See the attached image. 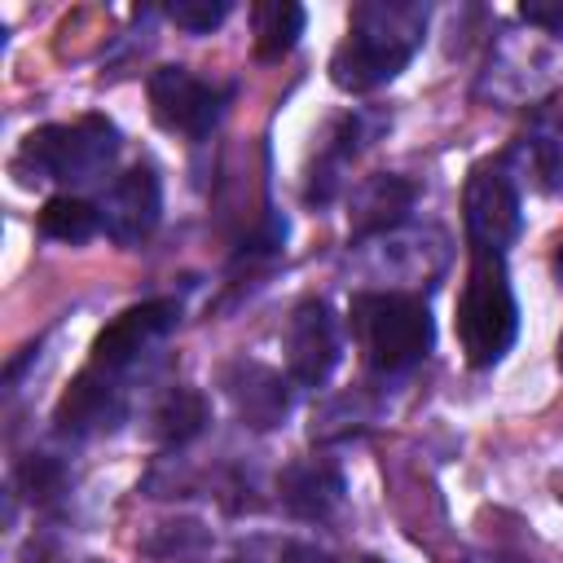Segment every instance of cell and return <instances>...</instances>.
I'll list each match as a JSON object with an SVG mask.
<instances>
[{
    "label": "cell",
    "instance_id": "6da1fadb",
    "mask_svg": "<svg viewBox=\"0 0 563 563\" xmlns=\"http://www.w3.org/2000/svg\"><path fill=\"white\" fill-rule=\"evenodd\" d=\"M431 9L418 0H361L352 4L347 35L330 57V79L343 92H374L391 84L427 40Z\"/></svg>",
    "mask_w": 563,
    "mask_h": 563
},
{
    "label": "cell",
    "instance_id": "7a4b0ae2",
    "mask_svg": "<svg viewBox=\"0 0 563 563\" xmlns=\"http://www.w3.org/2000/svg\"><path fill=\"white\" fill-rule=\"evenodd\" d=\"M352 334L374 378H400L427 361L435 343V321L422 295L369 290L352 299Z\"/></svg>",
    "mask_w": 563,
    "mask_h": 563
},
{
    "label": "cell",
    "instance_id": "3957f363",
    "mask_svg": "<svg viewBox=\"0 0 563 563\" xmlns=\"http://www.w3.org/2000/svg\"><path fill=\"white\" fill-rule=\"evenodd\" d=\"M119 128L101 114H84L75 123H48L22 141L13 154V172L22 185L57 180V185H92L114 167Z\"/></svg>",
    "mask_w": 563,
    "mask_h": 563
},
{
    "label": "cell",
    "instance_id": "277c9868",
    "mask_svg": "<svg viewBox=\"0 0 563 563\" xmlns=\"http://www.w3.org/2000/svg\"><path fill=\"white\" fill-rule=\"evenodd\" d=\"M519 334V303L501 251H471L457 295V343L475 369L497 365Z\"/></svg>",
    "mask_w": 563,
    "mask_h": 563
},
{
    "label": "cell",
    "instance_id": "5b68a950",
    "mask_svg": "<svg viewBox=\"0 0 563 563\" xmlns=\"http://www.w3.org/2000/svg\"><path fill=\"white\" fill-rule=\"evenodd\" d=\"M176 325H180V303H176V299H145V303H132V308H123L110 325L97 330L88 365L101 369V374H110V378H119V383H128V378L154 356V347H163V339H167Z\"/></svg>",
    "mask_w": 563,
    "mask_h": 563
},
{
    "label": "cell",
    "instance_id": "8992f818",
    "mask_svg": "<svg viewBox=\"0 0 563 563\" xmlns=\"http://www.w3.org/2000/svg\"><path fill=\"white\" fill-rule=\"evenodd\" d=\"M462 224H466V246L471 251H510V242L523 233V211H519V189L515 180L493 167L479 163L466 176L462 189Z\"/></svg>",
    "mask_w": 563,
    "mask_h": 563
},
{
    "label": "cell",
    "instance_id": "52a82bcc",
    "mask_svg": "<svg viewBox=\"0 0 563 563\" xmlns=\"http://www.w3.org/2000/svg\"><path fill=\"white\" fill-rule=\"evenodd\" d=\"M145 92H150L154 123L167 132L194 136V141H202L224 119V106H229V88H216L185 66H158L150 75Z\"/></svg>",
    "mask_w": 563,
    "mask_h": 563
},
{
    "label": "cell",
    "instance_id": "ba28073f",
    "mask_svg": "<svg viewBox=\"0 0 563 563\" xmlns=\"http://www.w3.org/2000/svg\"><path fill=\"white\" fill-rule=\"evenodd\" d=\"M339 356H343V339L330 303L317 295L299 299L286 321V378L295 387H325Z\"/></svg>",
    "mask_w": 563,
    "mask_h": 563
},
{
    "label": "cell",
    "instance_id": "9c48e42d",
    "mask_svg": "<svg viewBox=\"0 0 563 563\" xmlns=\"http://www.w3.org/2000/svg\"><path fill=\"white\" fill-rule=\"evenodd\" d=\"M158 216H163V180L150 163L128 167L101 198V229L119 246H136L141 238H150Z\"/></svg>",
    "mask_w": 563,
    "mask_h": 563
},
{
    "label": "cell",
    "instance_id": "30bf717a",
    "mask_svg": "<svg viewBox=\"0 0 563 563\" xmlns=\"http://www.w3.org/2000/svg\"><path fill=\"white\" fill-rule=\"evenodd\" d=\"M123 418H128V383H119L92 365H84L75 374V383L62 391L57 413H53L57 431H66V435H106Z\"/></svg>",
    "mask_w": 563,
    "mask_h": 563
},
{
    "label": "cell",
    "instance_id": "8fae6325",
    "mask_svg": "<svg viewBox=\"0 0 563 563\" xmlns=\"http://www.w3.org/2000/svg\"><path fill=\"white\" fill-rule=\"evenodd\" d=\"M224 391H229L238 418H246L260 431L286 422V413H290V387H286V378L277 369L260 365V361H233L224 369Z\"/></svg>",
    "mask_w": 563,
    "mask_h": 563
},
{
    "label": "cell",
    "instance_id": "7c38bea8",
    "mask_svg": "<svg viewBox=\"0 0 563 563\" xmlns=\"http://www.w3.org/2000/svg\"><path fill=\"white\" fill-rule=\"evenodd\" d=\"M277 493H282V506L295 515V519H330L339 506H343V471L325 457H303V462H290L277 479Z\"/></svg>",
    "mask_w": 563,
    "mask_h": 563
},
{
    "label": "cell",
    "instance_id": "4fadbf2b",
    "mask_svg": "<svg viewBox=\"0 0 563 563\" xmlns=\"http://www.w3.org/2000/svg\"><path fill=\"white\" fill-rule=\"evenodd\" d=\"M413 198H418L413 180H405V176H369L352 194V211H347L352 216V238H383V233H391L409 216Z\"/></svg>",
    "mask_w": 563,
    "mask_h": 563
},
{
    "label": "cell",
    "instance_id": "5bb4252c",
    "mask_svg": "<svg viewBox=\"0 0 563 563\" xmlns=\"http://www.w3.org/2000/svg\"><path fill=\"white\" fill-rule=\"evenodd\" d=\"M211 422L207 396L194 387H167L150 413V431L163 444H189L194 435H202V427Z\"/></svg>",
    "mask_w": 563,
    "mask_h": 563
},
{
    "label": "cell",
    "instance_id": "9a60e30c",
    "mask_svg": "<svg viewBox=\"0 0 563 563\" xmlns=\"http://www.w3.org/2000/svg\"><path fill=\"white\" fill-rule=\"evenodd\" d=\"M251 22H255V57L260 62H277L299 44L308 13L295 0H268V4L251 9Z\"/></svg>",
    "mask_w": 563,
    "mask_h": 563
},
{
    "label": "cell",
    "instance_id": "2e32d148",
    "mask_svg": "<svg viewBox=\"0 0 563 563\" xmlns=\"http://www.w3.org/2000/svg\"><path fill=\"white\" fill-rule=\"evenodd\" d=\"M97 229H101V207H92V202H84V198H75V194H57V198H48V202L40 207V233L53 238V242L79 246V242H88Z\"/></svg>",
    "mask_w": 563,
    "mask_h": 563
},
{
    "label": "cell",
    "instance_id": "e0dca14e",
    "mask_svg": "<svg viewBox=\"0 0 563 563\" xmlns=\"http://www.w3.org/2000/svg\"><path fill=\"white\" fill-rule=\"evenodd\" d=\"M519 154L541 189L563 194V119H537V128L519 141Z\"/></svg>",
    "mask_w": 563,
    "mask_h": 563
},
{
    "label": "cell",
    "instance_id": "ac0fdd59",
    "mask_svg": "<svg viewBox=\"0 0 563 563\" xmlns=\"http://www.w3.org/2000/svg\"><path fill=\"white\" fill-rule=\"evenodd\" d=\"M18 484L31 501H53L66 493V466L53 457V453H31L22 466H18Z\"/></svg>",
    "mask_w": 563,
    "mask_h": 563
},
{
    "label": "cell",
    "instance_id": "d6986e66",
    "mask_svg": "<svg viewBox=\"0 0 563 563\" xmlns=\"http://www.w3.org/2000/svg\"><path fill=\"white\" fill-rule=\"evenodd\" d=\"M229 0H176V4H167V18L180 26V31H194V35H202V31H211V26H220L224 18H229Z\"/></svg>",
    "mask_w": 563,
    "mask_h": 563
},
{
    "label": "cell",
    "instance_id": "ffe728a7",
    "mask_svg": "<svg viewBox=\"0 0 563 563\" xmlns=\"http://www.w3.org/2000/svg\"><path fill=\"white\" fill-rule=\"evenodd\" d=\"M519 18L528 26H541L550 35H563V0H523L519 4Z\"/></svg>",
    "mask_w": 563,
    "mask_h": 563
},
{
    "label": "cell",
    "instance_id": "44dd1931",
    "mask_svg": "<svg viewBox=\"0 0 563 563\" xmlns=\"http://www.w3.org/2000/svg\"><path fill=\"white\" fill-rule=\"evenodd\" d=\"M282 563H339V559H330L325 550H317V545H308V541H295V545H286Z\"/></svg>",
    "mask_w": 563,
    "mask_h": 563
},
{
    "label": "cell",
    "instance_id": "7402d4cb",
    "mask_svg": "<svg viewBox=\"0 0 563 563\" xmlns=\"http://www.w3.org/2000/svg\"><path fill=\"white\" fill-rule=\"evenodd\" d=\"M554 277H559V286H563V246L554 251Z\"/></svg>",
    "mask_w": 563,
    "mask_h": 563
},
{
    "label": "cell",
    "instance_id": "603a6c76",
    "mask_svg": "<svg viewBox=\"0 0 563 563\" xmlns=\"http://www.w3.org/2000/svg\"><path fill=\"white\" fill-rule=\"evenodd\" d=\"M356 563H387V559H374V554H365V559H356Z\"/></svg>",
    "mask_w": 563,
    "mask_h": 563
},
{
    "label": "cell",
    "instance_id": "cb8c5ba5",
    "mask_svg": "<svg viewBox=\"0 0 563 563\" xmlns=\"http://www.w3.org/2000/svg\"><path fill=\"white\" fill-rule=\"evenodd\" d=\"M559 369H563V334H559Z\"/></svg>",
    "mask_w": 563,
    "mask_h": 563
},
{
    "label": "cell",
    "instance_id": "d4e9b609",
    "mask_svg": "<svg viewBox=\"0 0 563 563\" xmlns=\"http://www.w3.org/2000/svg\"><path fill=\"white\" fill-rule=\"evenodd\" d=\"M84 563H97V559H84Z\"/></svg>",
    "mask_w": 563,
    "mask_h": 563
}]
</instances>
